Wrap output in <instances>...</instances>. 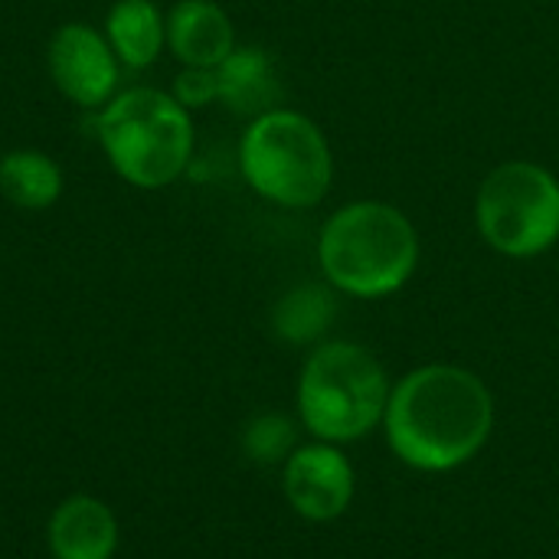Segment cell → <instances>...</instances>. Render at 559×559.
Here are the masks:
<instances>
[{"label": "cell", "mask_w": 559, "mask_h": 559, "mask_svg": "<svg viewBox=\"0 0 559 559\" xmlns=\"http://www.w3.org/2000/svg\"><path fill=\"white\" fill-rule=\"evenodd\" d=\"M495 403L488 386L462 367L413 370L386 403L393 452L423 472H445L468 462L491 432Z\"/></svg>", "instance_id": "1"}, {"label": "cell", "mask_w": 559, "mask_h": 559, "mask_svg": "<svg viewBox=\"0 0 559 559\" xmlns=\"http://www.w3.org/2000/svg\"><path fill=\"white\" fill-rule=\"evenodd\" d=\"M318 255L331 285L357 298H380L406 285L419 262V239L396 206L360 200L324 223Z\"/></svg>", "instance_id": "2"}, {"label": "cell", "mask_w": 559, "mask_h": 559, "mask_svg": "<svg viewBox=\"0 0 559 559\" xmlns=\"http://www.w3.org/2000/svg\"><path fill=\"white\" fill-rule=\"evenodd\" d=\"M98 141L128 183L160 190L190 164L193 121L174 95L160 88H128L105 105Z\"/></svg>", "instance_id": "3"}, {"label": "cell", "mask_w": 559, "mask_h": 559, "mask_svg": "<svg viewBox=\"0 0 559 559\" xmlns=\"http://www.w3.org/2000/svg\"><path fill=\"white\" fill-rule=\"evenodd\" d=\"M239 167L259 197L292 210L321 203L334 174L321 128L288 108H272L246 128Z\"/></svg>", "instance_id": "4"}, {"label": "cell", "mask_w": 559, "mask_h": 559, "mask_svg": "<svg viewBox=\"0 0 559 559\" xmlns=\"http://www.w3.org/2000/svg\"><path fill=\"white\" fill-rule=\"evenodd\" d=\"M390 390L377 357L357 344L318 347L298 383V409L305 426L324 442L367 436L386 416Z\"/></svg>", "instance_id": "5"}, {"label": "cell", "mask_w": 559, "mask_h": 559, "mask_svg": "<svg viewBox=\"0 0 559 559\" xmlns=\"http://www.w3.org/2000/svg\"><path fill=\"white\" fill-rule=\"evenodd\" d=\"M475 219L501 255H540L559 236V180L531 160L501 164L478 190Z\"/></svg>", "instance_id": "6"}, {"label": "cell", "mask_w": 559, "mask_h": 559, "mask_svg": "<svg viewBox=\"0 0 559 559\" xmlns=\"http://www.w3.org/2000/svg\"><path fill=\"white\" fill-rule=\"evenodd\" d=\"M49 75L79 108H102L118 85V56L88 23H66L49 39Z\"/></svg>", "instance_id": "7"}, {"label": "cell", "mask_w": 559, "mask_h": 559, "mask_svg": "<svg viewBox=\"0 0 559 559\" xmlns=\"http://www.w3.org/2000/svg\"><path fill=\"white\" fill-rule=\"evenodd\" d=\"M285 495L308 521H334L354 495V472L347 459L328 445L298 449L285 465Z\"/></svg>", "instance_id": "8"}, {"label": "cell", "mask_w": 559, "mask_h": 559, "mask_svg": "<svg viewBox=\"0 0 559 559\" xmlns=\"http://www.w3.org/2000/svg\"><path fill=\"white\" fill-rule=\"evenodd\" d=\"M167 46L187 69H216L236 49V33L213 0H180L167 16Z\"/></svg>", "instance_id": "9"}, {"label": "cell", "mask_w": 559, "mask_h": 559, "mask_svg": "<svg viewBox=\"0 0 559 559\" xmlns=\"http://www.w3.org/2000/svg\"><path fill=\"white\" fill-rule=\"evenodd\" d=\"M49 550L56 559H111L118 550V521L88 495L66 498L49 518Z\"/></svg>", "instance_id": "10"}, {"label": "cell", "mask_w": 559, "mask_h": 559, "mask_svg": "<svg viewBox=\"0 0 559 559\" xmlns=\"http://www.w3.org/2000/svg\"><path fill=\"white\" fill-rule=\"evenodd\" d=\"M216 98L236 115H265L278 102L275 62L259 46H236L216 69Z\"/></svg>", "instance_id": "11"}, {"label": "cell", "mask_w": 559, "mask_h": 559, "mask_svg": "<svg viewBox=\"0 0 559 559\" xmlns=\"http://www.w3.org/2000/svg\"><path fill=\"white\" fill-rule=\"evenodd\" d=\"M105 39L118 62L128 69H144L157 59L167 39V23L151 0H118L105 20Z\"/></svg>", "instance_id": "12"}, {"label": "cell", "mask_w": 559, "mask_h": 559, "mask_svg": "<svg viewBox=\"0 0 559 559\" xmlns=\"http://www.w3.org/2000/svg\"><path fill=\"white\" fill-rule=\"evenodd\" d=\"M0 193L20 210H49L62 193V170L43 151H10L0 157Z\"/></svg>", "instance_id": "13"}, {"label": "cell", "mask_w": 559, "mask_h": 559, "mask_svg": "<svg viewBox=\"0 0 559 559\" xmlns=\"http://www.w3.org/2000/svg\"><path fill=\"white\" fill-rule=\"evenodd\" d=\"M334 318V298L318 288V285H305L295 288L292 295H285L275 308V331L285 341L305 344L311 337H318Z\"/></svg>", "instance_id": "14"}, {"label": "cell", "mask_w": 559, "mask_h": 559, "mask_svg": "<svg viewBox=\"0 0 559 559\" xmlns=\"http://www.w3.org/2000/svg\"><path fill=\"white\" fill-rule=\"evenodd\" d=\"M292 445V426L282 416H262L246 429V452L259 462H275Z\"/></svg>", "instance_id": "15"}, {"label": "cell", "mask_w": 559, "mask_h": 559, "mask_svg": "<svg viewBox=\"0 0 559 559\" xmlns=\"http://www.w3.org/2000/svg\"><path fill=\"white\" fill-rule=\"evenodd\" d=\"M174 98L183 108H200L216 98V72L213 69H187L174 79Z\"/></svg>", "instance_id": "16"}]
</instances>
